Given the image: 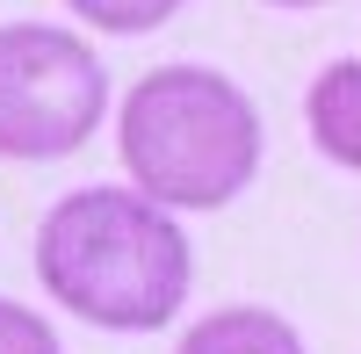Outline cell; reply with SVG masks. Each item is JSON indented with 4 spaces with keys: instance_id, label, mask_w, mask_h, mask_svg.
<instances>
[{
    "instance_id": "cell-1",
    "label": "cell",
    "mask_w": 361,
    "mask_h": 354,
    "mask_svg": "<svg viewBox=\"0 0 361 354\" xmlns=\"http://www.w3.org/2000/svg\"><path fill=\"white\" fill-rule=\"evenodd\" d=\"M37 282L51 304L102 333H159L188 304L195 253L173 210L137 188H73L44 210Z\"/></svg>"
},
{
    "instance_id": "cell-2",
    "label": "cell",
    "mask_w": 361,
    "mask_h": 354,
    "mask_svg": "<svg viewBox=\"0 0 361 354\" xmlns=\"http://www.w3.org/2000/svg\"><path fill=\"white\" fill-rule=\"evenodd\" d=\"M116 145L145 202L224 210L260 173V109L238 80L209 66H159L123 94Z\"/></svg>"
},
{
    "instance_id": "cell-3",
    "label": "cell",
    "mask_w": 361,
    "mask_h": 354,
    "mask_svg": "<svg viewBox=\"0 0 361 354\" xmlns=\"http://www.w3.org/2000/svg\"><path fill=\"white\" fill-rule=\"evenodd\" d=\"M109 116V73L80 29L0 22V159H66Z\"/></svg>"
},
{
    "instance_id": "cell-4",
    "label": "cell",
    "mask_w": 361,
    "mask_h": 354,
    "mask_svg": "<svg viewBox=\"0 0 361 354\" xmlns=\"http://www.w3.org/2000/svg\"><path fill=\"white\" fill-rule=\"evenodd\" d=\"M304 123H311V145L333 166L361 173V58H340L325 66L304 94Z\"/></svg>"
},
{
    "instance_id": "cell-5",
    "label": "cell",
    "mask_w": 361,
    "mask_h": 354,
    "mask_svg": "<svg viewBox=\"0 0 361 354\" xmlns=\"http://www.w3.org/2000/svg\"><path fill=\"white\" fill-rule=\"evenodd\" d=\"M180 354H311L304 333L289 326V318L260 311V304H224L188 326V340H180Z\"/></svg>"
},
{
    "instance_id": "cell-6",
    "label": "cell",
    "mask_w": 361,
    "mask_h": 354,
    "mask_svg": "<svg viewBox=\"0 0 361 354\" xmlns=\"http://www.w3.org/2000/svg\"><path fill=\"white\" fill-rule=\"evenodd\" d=\"M66 8H73L80 22L109 29V37H145V29L173 22L180 8H188V0H66Z\"/></svg>"
},
{
    "instance_id": "cell-7",
    "label": "cell",
    "mask_w": 361,
    "mask_h": 354,
    "mask_svg": "<svg viewBox=\"0 0 361 354\" xmlns=\"http://www.w3.org/2000/svg\"><path fill=\"white\" fill-rule=\"evenodd\" d=\"M0 354H66V347H58V333L44 326V311L0 297Z\"/></svg>"
},
{
    "instance_id": "cell-8",
    "label": "cell",
    "mask_w": 361,
    "mask_h": 354,
    "mask_svg": "<svg viewBox=\"0 0 361 354\" xmlns=\"http://www.w3.org/2000/svg\"><path fill=\"white\" fill-rule=\"evenodd\" d=\"M267 8H325V0H267Z\"/></svg>"
}]
</instances>
